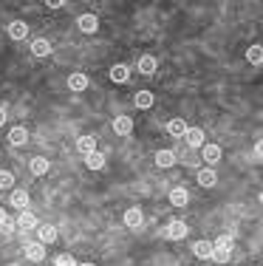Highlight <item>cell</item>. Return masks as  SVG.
I'll use <instances>...</instances> for the list:
<instances>
[{"mask_svg":"<svg viewBox=\"0 0 263 266\" xmlns=\"http://www.w3.org/2000/svg\"><path fill=\"white\" fill-rule=\"evenodd\" d=\"M229 255H232V238H229V235H221V238L212 244L210 258L215 264H229Z\"/></svg>","mask_w":263,"mask_h":266,"instance_id":"6da1fadb","label":"cell"},{"mask_svg":"<svg viewBox=\"0 0 263 266\" xmlns=\"http://www.w3.org/2000/svg\"><path fill=\"white\" fill-rule=\"evenodd\" d=\"M141 224H144L141 210H139V207H131V210L125 213V227H128V230H141Z\"/></svg>","mask_w":263,"mask_h":266,"instance_id":"7a4b0ae2","label":"cell"},{"mask_svg":"<svg viewBox=\"0 0 263 266\" xmlns=\"http://www.w3.org/2000/svg\"><path fill=\"white\" fill-rule=\"evenodd\" d=\"M187 232H190V227H187L184 221H170V224H167V238H170V241L187 238Z\"/></svg>","mask_w":263,"mask_h":266,"instance_id":"3957f363","label":"cell"},{"mask_svg":"<svg viewBox=\"0 0 263 266\" xmlns=\"http://www.w3.org/2000/svg\"><path fill=\"white\" fill-rule=\"evenodd\" d=\"M77 23H79V28H82L85 34H94V31L99 28V17L97 14H91V11H88V14H79Z\"/></svg>","mask_w":263,"mask_h":266,"instance_id":"277c9868","label":"cell"},{"mask_svg":"<svg viewBox=\"0 0 263 266\" xmlns=\"http://www.w3.org/2000/svg\"><path fill=\"white\" fill-rule=\"evenodd\" d=\"M37 235H40V244H54L57 241V227L54 224H37Z\"/></svg>","mask_w":263,"mask_h":266,"instance_id":"5b68a950","label":"cell"},{"mask_svg":"<svg viewBox=\"0 0 263 266\" xmlns=\"http://www.w3.org/2000/svg\"><path fill=\"white\" fill-rule=\"evenodd\" d=\"M187 201H190L187 187H173V190H170V204H173V207H184Z\"/></svg>","mask_w":263,"mask_h":266,"instance_id":"8992f818","label":"cell"},{"mask_svg":"<svg viewBox=\"0 0 263 266\" xmlns=\"http://www.w3.org/2000/svg\"><path fill=\"white\" fill-rule=\"evenodd\" d=\"M184 136H187V144H190V147H204V139H207L201 128H187Z\"/></svg>","mask_w":263,"mask_h":266,"instance_id":"52a82bcc","label":"cell"},{"mask_svg":"<svg viewBox=\"0 0 263 266\" xmlns=\"http://www.w3.org/2000/svg\"><path fill=\"white\" fill-rule=\"evenodd\" d=\"M31 54H34V57H48V54H51V43H48L45 37L31 40Z\"/></svg>","mask_w":263,"mask_h":266,"instance_id":"ba28073f","label":"cell"},{"mask_svg":"<svg viewBox=\"0 0 263 266\" xmlns=\"http://www.w3.org/2000/svg\"><path fill=\"white\" fill-rule=\"evenodd\" d=\"M17 227H20V230H34V227H37V215L31 213V210H20Z\"/></svg>","mask_w":263,"mask_h":266,"instance_id":"9c48e42d","label":"cell"},{"mask_svg":"<svg viewBox=\"0 0 263 266\" xmlns=\"http://www.w3.org/2000/svg\"><path fill=\"white\" fill-rule=\"evenodd\" d=\"M26 258L34 261V264H40L45 258V244H26Z\"/></svg>","mask_w":263,"mask_h":266,"instance_id":"30bf717a","label":"cell"},{"mask_svg":"<svg viewBox=\"0 0 263 266\" xmlns=\"http://www.w3.org/2000/svg\"><path fill=\"white\" fill-rule=\"evenodd\" d=\"M201 156H204L207 164H218V161H221V147H218V144H204Z\"/></svg>","mask_w":263,"mask_h":266,"instance_id":"8fae6325","label":"cell"},{"mask_svg":"<svg viewBox=\"0 0 263 266\" xmlns=\"http://www.w3.org/2000/svg\"><path fill=\"white\" fill-rule=\"evenodd\" d=\"M114 131L119 133V136H128V133L133 131V119H131V116H116V119H114Z\"/></svg>","mask_w":263,"mask_h":266,"instance_id":"7c38bea8","label":"cell"},{"mask_svg":"<svg viewBox=\"0 0 263 266\" xmlns=\"http://www.w3.org/2000/svg\"><path fill=\"white\" fill-rule=\"evenodd\" d=\"M26 142H28V131L23 125H17V128L9 131V144H26Z\"/></svg>","mask_w":263,"mask_h":266,"instance_id":"4fadbf2b","label":"cell"},{"mask_svg":"<svg viewBox=\"0 0 263 266\" xmlns=\"http://www.w3.org/2000/svg\"><path fill=\"white\" fill-rule=\"evenodd\" d=\"M175 161H178L175 150H158L156 153V164H158V167H173Z\"/></svg>","mask_w":263,"mask_h":266,"instance_id":"5bb4252c","label":"cell"},{"mask_svg":"<svg viewBox=\"0 0 263 266\" xmlns=\"http://www.w3.org/2000/svg\"><path fill=\"white\" fill-rule=\"evenodd\" d=\"M85 167H91V170H99V167H105V156L99 150H91V153H85Z\"/></svg>","mask_w":263,"mask_h":266,"instance_id":"9a60e30c","label":"cell"},{"mask_svg":"<svg viewBox=\"0 0 263 266\" xmlns=\"http://www.w3.org/2000/svg\"><path fill=\"white\" fill-rule=\"evenodd\" d=\"M26 34H28V26L23 23V20H14L9 26V37L11 40H26Z\"/></svg>","mask_w":263,"mask_h":266,"instance_id":"2e32d148","label":"cell"},{"mask_svg":"<svg viewBox=\"0 0 263 266\" xmlns=\"http://www.w3.org/2000/svg\"><path fill=\"white\" fill-rule=\"evenodd\" d=\"M167 133L175 136V139H181V136L187 133V122H184V119H173V122H167Z\"/></svg>","mask_w":263,"mask_h":266,"instance_id":"e0dca14e","label":"cell"},{"mask_svg":"<svg viewBox=\"0 0 263 266\" xmlns=\"http://www.w3.org/2000/svg\"><path fill=\"white\" fill-rule=\"evenodd\" d=\"M68 88L71 91H85L88 88V77H85V74H71V77H68Z\"/></svg>","mask_w":263,"mask_h":266,"instance_id":"ac0fdd59","label":"cell"},{"mask_svg":"<svg viewBox=\"0 0 263 266\" xmlns=\"http://www.w3.org/2000/svg\"><path fill=\"white\" fill-rule=\"evenodd\" d=\"M215 181H218V176H215V170H210V167L198 170V184H201V187H212Z\"/></svg>","mask_w":263,"mask_h":266,"instance_id":"d6986e66","label":"cell"},{"mask_svg":"<svg viewBox=\"0 0 263 266\" xmlns=\"http://www.w3.org/2000/svg\"><path fill=\"white\" fill-rule=\"evenodd\" d=\"M139 71L141 74H156V57H150V54H144V57H141L139 60Z\"/></svg>","mask_w":263,"mask_h":266,"instance_id":"ffe728a7","label":"cell"},{"mask_svg":"<svg viewBox=\"0 0 263 266\" xmlns=\"http://www.w3.org/2000/svg\"><path fill=\"white\" fill-rule=\"evenodd\" d=\"M128 77H131V68H128V65H114V68H111V80L114 82H128Z\"/></svg>","mask_w":263,"mask_h":266,"instance_id":"44dd1931","label":"cell"},{"mask_svg":"<svg viewBox=\"0 0 263 266\" xmlns=\"http://www.w3.org/2000/svg\"><path fill=\"white\" fill-rule=\"evenodd\" d=\"M11 204L17 207V210H28V193L26 190H14L11 193Z\"/></svg>","mask_w":263,"mask_h":266,"instance_id":"7402d4cb","label":"cell"},{"mask_svg":"<svg viewBox=\"0 0 263 266\" xmlns=\"http://www.w3.org/2000/svg\"><path fill=\"white\" fill-rule=\"evenodd\" d=\"M210 252H212L210 241H195V244H193V255L195 258H210Z\"/></svg>","mask_w":263,"mask_h":266,"instance_id":"603a6c76","label":"cell"},{"mask_svg":"<svg viewBox=\"0 0 263 266\" xmlns=\"http://www.w3.org/2000/svg\"><path fill=\"white\" fill-rule=\"evenodd\" d=\"M31 173H34V176H45V173H48V159H43V156L31 159Z\"/></svg>","mask_w":263,"mask_h":266,"instance_id":"cb8c5ba5","label":"cell"},{"mask_svg":"<svg viewBox=\"0 0 263 266\" xmlns=\"http://www.w3.org/2000/svg\"><path fill=\"white\" fill-rule=\"evenodd\" d=\"M77 147L82 153H91V150H97V136H79V142Z\"/></svg>","mask_w":263,"mask_h":266,"instance_id":"d4e9b609","label":"cell"},{"mask_svg":"<svg viewBox=\"0 0 263 266\" xmlns=\"http://www.w3.org/2000/svg\"><path fill=\"white\" fill-rule=\"evenodd\" d=\"M150 105H153V94H150V91H139V94H136V108L147 111Z\"/></svg>","mask_w":263,"mask_h":266,"instance_id":"484cf974","label":"cell"},{"mask_svg":"<svg viewBox=\"0 0 263 266\" xmlns=\"http://www.w3.org/2000/svg\"><path fill=\"white\" fill-rule=\"evenodd\" d=\"M246 60L252 62V65H261V62H263V48H261V45H252V48L246 51Z\"/></svg>","mask_w":263,"mask_h":266,"instance_id":"4316f807","label":"cell"},{"mask_svg":"<svg viewBox=\"0 0 263 266\" xmlns=\"http://www.w3.org/2000/svg\"><path fill=\"white\" fill-rule=\"evenodd\" d=\"M11 184H14V176L9 170H0V190H9Z\"/></svg>","mask_w":263,"mask_h":266,"instance_id":"83f0119b","label":"cell"},{"mask_svg":"<svg viewBox=\"0 0 263 266\" xmlns=\"http://www.w3.org/2000/svg\"><path fill=\"white\" fill-rule=\"evenodd\" d=\"M54 266H77V261L68 255V252H62V255L54 258Z\"/></svg>","mask_w":263,"mask_h":266,"instance_id":"f1b7e54d","label":"cell"},{"mask_svg":"<svg viewBox=\"0 0 263 266\" xmlns=\"http://www.w3.org/2000/svg\"><path fill=\"white\" fill-rule=\"evenodd\" d=\"M261 153H263V142H255V150H252V159L261 161Z\"/></svg>","mask_w":263,"mask_h":266,"instance_id":"f546056e","label":"cell"},{"mask_svg":"<svg viewBox=\"0 0 263 266\" xmlns=\"http://www.w3.org/2000/svg\"><path fill=\"white\" fill-rule=\"evenodd\" d=\"M14 227H17V224L6 221V224H3V227H0V232H3V235H11V232H14Z\"/></svg>","mask_w":263,"mask_h":266,"instance_id":"4dcf8cb0","label":"cell"},{"mask_svg":"<svg viewBox=\"0 0 263 266\" xmlns=\"http://www.w3.org/2000/svg\"><path fill=\"white\" fill-rule=\"evenodd\" d=\"M6 221H9V215H6V210H3V207H0V227H3Z\"/></svg>","mask_w":263,"mask_h":266,"instance_id":"1f68e13d","label":"cell"},{"mask_svg":"<svg viewBox=\"0 0 263 266\" xmlns=\"http://www.w3.org/2000/svg\"><path fill=\"white\" fill-rule=\"evenodd\" d=\"M3 122H6V108L0 105V125H3Z\"/></svg>","mask_w":263,"mask_h":266,"instance_id":"d6a6232c","label":"cell"},{"mask_svg":"<svg viewBox=\"0 0 263 266\" xmlns=\"http://www.w3.org/2000/svg\"><path fill=\"white\" fill-rule=\"evenodd\" d=\"M77 266H94V264H77Z\"/></svg>","mask_w":263,"mask_h":266,"instance_id":"836d02e7","label":"cell"},{"mask_svg":"<svg viewBox=\"0 0 263 266\" xmlns=\"http://www.w3.org/2000/svg\"><path fill=\"white\" fill-rule=\"evenodd\" d=\"M9 266H20V264H9Z\"/></svg>","mask_w":263,"mask_h":266,"instance_id":"e575fe53","label":"cell"}]
</instances>
